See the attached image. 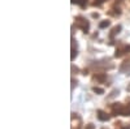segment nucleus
Instances as JSON below:
<instances>
[{"mask_svg":"<svg viewBox=\"0 0 130 129\" xmlns=\"http://www.w3.org/2000/svg\"><path fill=\"white\" fill-rule=\"evenodd\" d=\"M85 129H95V126H94V124H87Z\"/></svg>","mask_w":130,"mask_h":129,"instance_id":"ddd939ff","label":"nucleus"},{"mask_svg":"<svg viewBox=\"0 0 130 129\" xmlns=\"http://www.w3.org/2000/svg\"><path fill=\"white\" fill-rule=\"evenodd\" d=\"M125 52H130V46H124L122 48H117L115 56H116V58H121Z\"/></svg>","mask_w":130,"mask_h":129,"instance_id":"7ed1b4c3","label":"nucleus"},{"mask_svg":"<svg viewBox=\"0 0 130 129\" xmlns=\"http://www.w3.org/2000/svg\"><path fill=\"white\" fill-rule=\"evenodd\" d=\"M109 25H111V22H109V21H107V20H105V21H102V22L99 24V27H100V29H104V27H108Z\"/></svg>","mask_w":130,"mask_h":129,"instance_id":"6e6552de","label":"nucleus"},{"mask_svg":"<svg viewBox=\"0 0 130 129\" xmlns=\"http://www.w3.org/2000/svg\"><path fill=\"white\" fill-rule=\"evenodd\" d=\"M105 78H107V77H105V74H104V73L98 74V76H94V80H98V81H100V82H103Z\"/></svg>","mask_w":130,"mask_h":129,"instance_id":"0eeeda50","label":"nucleus"},{"mask_svg":"<svg viewBox=\"0 0 130 129\" xmlns=\"http://www.w3.org/2000/svg\"><path fill=\"white\" fill-rule=\"evenodd\" d=\"M75 25H77L79 29H82V31H85V33H87L89 31V27H90V25H89V22L86 21L83 17H81V16H78V17H75Z\"/></svg>","mask_w":130,"mask_h":129,"instance_id":"f257e3e1","label":"nucleus"},{"mask_svg":"<svg viewBox=\"0 0 130 129\" xmlns=\"http://www.w3.org/2000/svg\"><path fill=\"white\" fill-rule=\"evenodd\" d=\"M75 56H77V50H74V47H73V48H72V56H70V59L74 60Z\"/></svg>","mask_w":130,"mask_h":129,"instance_id":"9b49d317","label":"nucleus"},{"mask_svg":"<svg viewBox=\"0 0 130 129\" xmlns=\"http://www.w3.org/2000/svg\"><path fill=\"white\" fill-rule=\"evenodd\" d=\"M105 2V0H95L94 2V5H100V4H103Z\"/></svg>","mask_w":130,"mask_h":129,"instance_id":"f8f14e48","label":"nucleus"},{"mask_svg":"<svg viewBox=\"0 0 130 129\" xmlns=\"http://www.w3.org/2000/svg\"><path fill=\"white\" fill-rule=\"evenodd\" d=\"M127 90H129V91H130V86H129V88H127Z\"/></svg>","mask_w":130,"mask_h":129,"instance_id":"4468645a","label":"nucleus"},{"mask_svg":"<svg viewBox=\"0 0 130 129\" xmlns=\"http://www.w3.org/2000/svg\"><path fill=\"white\" fill-rule=\"evenodd\" d=\"M92 91L96 93V94H104V90L102 88H96V86H95V88H92Z\"/></svg>","mask_w":130,"mask_h":129,"instance_id":"1a4fd4ad","label":"nucleus"},{"mask_svg":"<svg viewBox=\"0 0 130 129\" xmlns=\"http://www.w3.org/2000/svg\"><path fill=\"white\" fill-rule=\"evenodd\" d=\"M120 30H121V26H120V25H118V26H116V27H113L112 33H111V37L113 38L116 34H118V33H120Z\"/></svg>","mask_w":130,"mask_h":129,"instance_id":"423d86ee","label":"nucleus"},{"mask_svg":"<svg viewBox=\"0 0 130 129\" xmlns=\"http://www.w3.org/2000/svg\"><path fill=\"white\" fill-rule=\"evenodd\" d=\"M96 113H98V119H99L100 121H108V120H109V119H111V116H109V115H108L107 112H104V111H102V110H99V111H98Z\"/></svg>","mask_w":130,"mask_h":129,"instance_id":"f03ea898","label":"nucleus"},{"mask_svg":"<svg viewBox=\"0 0 130 129\" xmlns=\"http://www.w3.org/2000/svg\"><path fill=\"white\" fill-rule=\"evenodd\" d=\"M122 104L121 103H115L113 106H112V112H113V115H121V112H122Z\"/></svg>","mask_w":130,"mask_h":129,"instance_id":"20e7f679","label":"nucleus"},{"mask_svg":"<svg viewBox=\"0 0 130 129\" xmlns=\"http://www.w3.org/2000/svg\"><path fill=\"white\" fill-rule=\"evenodd\" d=\"M77 4H79L81 8H85L87 5V0H77Z\"/></svg>","mask_w":130,"mask_h":129,"instance_id":"9d476101","label":"nucleus"},{"mask_svg":"<svg viewBox=\"0 0 130 129\" xmlns=\"http://www.w3.org/2000/svg\"><path fill=\"white\" fill-rule=\"evenodd\" d=\"M122 129H129V128H122Z\"/></svg>","mask_w":130,"mask_h":129,"instance_id":"2eb2a0df","label":"nucleus"},{"mask_svg":"<svg viewBox=\"0 0 130 129\" xmlns=\"http://www.w3.org/2000/svg\"><path fill=\"white\" fill-rule=\"evenodd\" d=\"M121 115H122V116H130V104L122 107V112H121Z\"/></svg>","mask_w":130,"mask_h":129,"instance_id":"39448f33","label":"nucleus"}]
</instances>
